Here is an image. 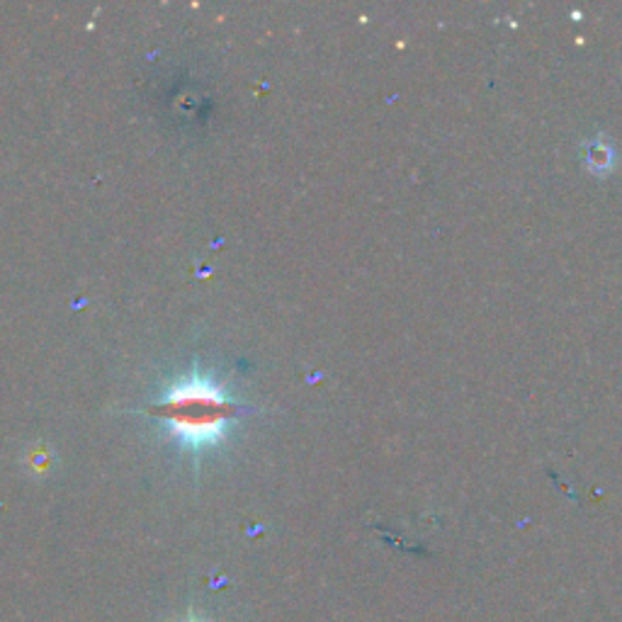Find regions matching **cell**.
Instances as JSON below:
<instances>
[{"mask_svg":"<svg viewBox=\"0 0 622 622\" xmlns=\"http://www.w3.org/2000/svg\"><path fill=\"white\" fill-rule=\"evenodd\" d=\"M158 411L171 421V431L183 445L202 448L222 438L224 426L234 414V404L219 384L202 375H190L168 389Z\"/></svg>","mask_w":622,"mask_h":622,"instance_id":"cell-1","label":"cell"}]
</instances>
